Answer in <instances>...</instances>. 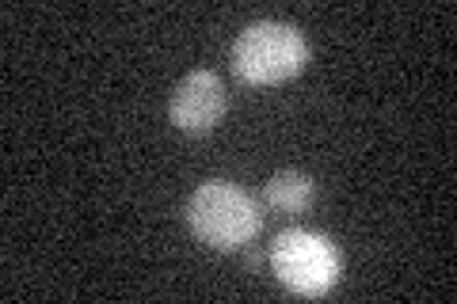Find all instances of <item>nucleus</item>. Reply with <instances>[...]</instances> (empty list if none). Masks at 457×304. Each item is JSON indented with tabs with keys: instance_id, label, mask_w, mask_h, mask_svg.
<instances>
[{
	"instance_id": "obj_1",
	"label": "nucleus",
	"mask_w": 457,
	"mask_h": 304,
	"mask_svg": "<svg viewBox=\"0 0 457 304\" xmlns=\"http://www.w3.org/2000/svg\"><path fill=\"white\" fill-rule=\"evenodd\" d=\"M187 225L198 243L213 251H240L260 236V198L228 179H210L187 198Z\"/></svg>"
},
{
	"instance_id": "obj_2",
	"label": "nucleus",
	"mask_w": 457,
	"mask_h": 304,
	"mask_svg": "<svg viewBox=\"0 0 457 304\" xmlns=\"http://www.w3.org/2000/svg\"><path fill=\"white\" fill-rule=\"evenodd\" d=\"M309 62V42L294 23L255 20L233 42V72L255 88H278Z\"/></svg>"
},
{
	"instance_id": "obj_3",
	"label": "nucleus",
	"mask_w": 457,
	"mask_h": 304,
	"mask_svg": "<svg viewBox=\"0 0 457 304\" xmlns=\"http://www.w3.org/2000/svg\"><path fill=\"white\" fill-rule=\"evenodd\" d=\"M270 270L278 274V282L297 297H324L332 293L343 259L336 251V243L312 233V228H286L270 243Z\"/></svg>"
},
{
	"instance_id": "obj_4",
	"label": "nucleus",
	"mask_w": 457,
	"mask_h": 304,
	"mask_svg": "<svg viewBox=\"0 0 457 304\" xmlns=\"http://www.w3.org/2000/svg\"><path fill=\"white\" fill-rule=\"evenodd\" d=\"M225 111H228L225 80L210 69L187 72L168 99V122L176 126L179 134H191V137H203L210 129H218Z\"/></svg>"
},
{
	"instance_id": "obj_5",
	"label": "nucleus",
	"mask_w": 457,
	"mask_h": 304,
	"mask_svg": "<svg viewBox=\"0 0 457 304\" xmlns=\"http://www.w3.org/2000/svg\"><path fill=\"white\" fill-rule=\"evenodd\" d=\"M263 201L278 213H305L312 201H317V183H312V176L294 171V168L275 171L263 186Z\"/></svg>"
}]
</instances>
